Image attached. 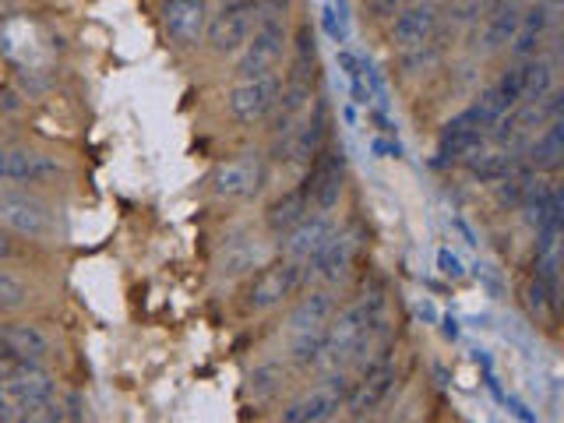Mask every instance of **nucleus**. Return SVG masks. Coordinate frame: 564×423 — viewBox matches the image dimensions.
<instances>
[{
  "instance_id": "obj_1",
  "label": "nucleus",
  "mask_w": 564,
  "mask_h": 423,
  "mask_svg": "<svg viewBox=\"0 0 564 423\" xmlns=\"http://www.w3.org/2000/svg\"><path fill=\"white\" fill-rule=\"evenodd\" d=\"M378 322H381V300L378 296L357 300V304L346 307L339 317H335V322H328L325 346H322V357H317V364L339 367L349 357H357V352L364 349V343L370 339V332L378 328Z\"/></svg>"
},
{
  "instance_id": "obj_2",
  "label": "nucleus",
  "mask_w": 564,
  "mask_h": 423,
  "mask_svg": "<svg viewBox=\"0 0 564 423\" xmlns=\"http://www.w3.org/2000/svg\"><path fill=\"white\" fill-rule=\"evenodd\" d=\"M0 57H8L22 70H43L53 61V40L43 32L40 22L14 14L0 29Z\"/></svg>"
},
{
  "instance_id": "obj_3",
  "label": "nucleus",
  "mask_w": 564,
  "mask_h": 423,
  "mask_svg": "<svg viewBox=\"0 0 564 423\" xmlns=\"http://www.w3.org/2000/svg\"><path fill=\"white\" fill-rule=\"evenodd\" d=\"M258 4L254 0H234V4L219 8L216 14L208 18L205 35H208V46L229 57V53H240L251 40V32L258 29Z\"/></svg>"
},
{
  "instance_id": "obj_4",
  "label": "nucleus",
  "mask_w": 564,
  "mask_h": 423,
  "mask_svg": "<svg viewBox=\"0 0 564 423\" xmlns=\"http://www.w3.org/2000/svg\"><path fill=\"white\" fill-rule=\"evenodd\" d=\"M0 223H4L8 229H14V234L35 237V240L57 234V216H53V208L29 191H4L0 194Z\"/></svg>"
},
{
  "instance_id": "obj_5",
  "label": "nucleus",
  "mask_w": 564,
  "mask_h": 423,
  "mask_svg": "<svg viewBox=\"0 0 564 423\" xmlns=\"http://www.w3.org/2000/svg\"><path fill=\"white\" fill-rule=\"evenodd\" d=\"M282 50H286V32L275 22L272 14H264L258 29L251 32V40L243 46V57H240V67L237 75L240 82L243 78H261V75H275V67L282 61Z\"/></svg>"
},
{
  "instance_id": "obj_6",
  "label": "nucleus",
  "mask_w": 564,
  "mask_h": 423,
  "mask_svg": "<svg viewBox=\"0 0 564 423\" xmlns=\"http://www.w3.org/2000/svg\"><path fill=\"white\" fill-rule=\"evenodd\" d=\"M346 399H349L346 375H328L322 384L307 388L304 395L293 399L282 410V423H325L335 410H343Z\"/></svg>"
},
{
  "instance_id": "obj_7",
  "label": "nucleus",
  "mask_w": 564,
  "mask_h": 423,
  "mask_svg": "<svg viewBox=\"0 0 564 423\" xmlns=\"http://www.w3.org/2000/svg\"><path fill=\"white\" fill-rule=\"evenodd\" d=\"M300 282H304V264L300 261L282 258L272 264H261V272L251 279V290H247V307L269 311V307L282 304L286 296H293Z\"/></svg>"
},
{
  "instance_id": "obj_8",
  "label": "nucleus",
  "mask_w": 564,
  "mask_h": 423,
  "mask_svg": "<svg viewBox=\"0 0 564 423\" xmlns=\"http://www.w3.org/2000/svg\"><path fill=\"white\" fill-rule=\"evenodd\" d=\"M4 399H8V413L22 416L53 399V378L40 364H11L4 370Z\"/></svg>"
},
{
  "instance_id": "obj_9",
  "label": "nucleus",
  "mask_w": 564,
  "mask_h": 423,
  "mask_svg": "<svg viewBox=\"0 0 564 423\" xmlns=\"http://www.w3.org/2000/svg\"><path fill=\"white\" fill-rule=\"evenodd\" d=\"M282 96V82L279 75H261V78H243L229 88V113H234L240 123H258L269 117Z\"/></svg>"
},
{
  "instance_id": "obj_10",
  "label": "nucleus",
  "mask_w": 564,
  "mask_h": 423,
  "mask_svg": "<svg viewBox=\"0 0 564 423\" xmlns=\"http://www.w3.org/2000/svg\"><path fill=\"white\" fill-rule=\"evenodd\" d=\"M325 138H328V110H325V102L317 99L311 117H304L296 128H290L279 138V152L282 159H290V163H311V159H317V152H325Z\"/></svg>"
},
{
  "instance_id": "obj_11",
  "label": "nucleus",
  "mask_w": 564,
  "mask_h": 423,
  "mask_svg": "<svg viewBox=\"0 0 564 423\" xmlns=\"http://www.w3.org/2000/svg\"><path fill=\"white\" fill-rule=\"evenodd\" d=\"M343 184H346V155L343 152H317V163L307 176V198L317 212H332L343 198Z\"/></svg>"
},
{
  "instance_id": "obj_12",
  "label": "nucleus",
  "mask_w": 564,
  "mask_h": 423,
  "mask_svg": "<svg viewBox=\"0 0 564 423\" xmlns=\"http://www.w3.org/2000/svg\"><path fill=\"white\" fill-rule=\"evenodd\" d=\"M212 184H216L219 198H251V194H258L261 184H264V163H261V155L243 152L237 159H229V163H223L216 170Z\"/></svg>"
},
{
  "instance_id": "obj_13",
  "label": "nucleus",
  "mask_w": 564,
  "mask_h": 423,
  "mask_svg": "<svg viewBox=\"0 0 564 423\" xmlns=\"http://www.w3.org/2000/svg\"><path fill=\"white\" fill-rule=\"evenodd\" d=\"M61 176V163L35 149H0V181L8 184H43Z\"/></svg>"
},
{
  "instance_id": "obj_14",
  "label": "nucleus",
  "mask_w": 564,
  "mask_h": 423,
  "mask_svg": "<svg viewBox=\"0 0 564 423\" xmlns=\"http://www.w3.org/2000/svg\"><path fill=\"white\" fill-rule=\"evenodd\" d=\"M360 243H364L360 226H346V229H339V234H332V240L314 258V264H317L314 272L328 282L346 279V272L352 269V261H357V254H360Z\"/></svg>"
},
{
  "instance_id": "obj_15",
  "label": "nucleus",
  "mask_w": 564,
  "mask_h": 423,
  "mask_svg": "<svg viewBox=\"0 0 564 423\" xmlns=\"http://www.w3.org/2000/svg\"><path fill=\"white\" fill-rule=\"evenodd\" d=\"M205 25H208L205 0H166L163 4V29L170 35V43L194 46L205 35Z\"/></svg>"
},
{
  "instance_id": "obj_16",
  "label": "nucleus",
  "mask_w": 564,
  "mask_h": 423,
  "mask_svg": "<svg viewBox=\"0 0 564 423\" xmlns=\"http://www.w3.org/2000/svg\"><path fill=\"white\" fill-rule=\"evenodd\" d=\"M50 352V339L35 325H0V364H40Z\"/></svg>"
},
{
  "instance_id": "obj_17",
  "label": "nucleus",
  "mask_w": 564,
  "mask_h": 423,
  "mask_svg": "<svg viewBox=\"0 0 564 423\" xmlns=\"http://www.w3.org/2000/svg\"><path fill=\"white\" fill-rule=\"evenodd\" d=\"M332 234H335V226H332V219L328 216H307L304 223H296L290 234H282L286 240H282V251H286V258L290 261H314L317 258V251L332 240Z\"/></svg>"
},
{
  "instance_id": "obj_18",
  "label": "nucleus",
  "mask_w": 564,
  "mask_h": 423,
  "mask_svg": "<svg viewBox=\"0 0 564 423\" xmlns=\"http://www.w3.org/2000/svg\"><path fill=\"white\" fill-rule=\"evenodd\" d=\"M437 32V11L434 4H413V8H402L395 18V43L402 50H423Z\"/></svg>"
},
{
  "instance_id": "obj_19",
  "label": "nucleus",
  "mask_w": 564,
  "mask_h": 423,
  "mask_svg": "<svg viewBox=\"0 0 564 423\" xmlns=\"http://www.w3.org/2000/svg\"><path fill=\"white\" fill-rule=\"evenodd\" d=\"M392 384H395V367L381 360L375 367H367V375L364 381L357 384V392L349 395V413L352 416H367V413H375L378 405L384 402V395L392 392Z\"/></svg>"
},
{
  "instance_id": "obj_20",
  "label": "nucleus",
  "mask_w": 564,
  "mask_h": 423,
  "mask_svg": "<svg viewBox=\"0 0 564 423\" xmlns=\"http://www.w3.org/2000/svg\"><path fill=\"white\" fill-rule=\"evenodd\" d=\"M480 149H484V128L476 123L473 110L448 120V128H445V134H441V145H437L441 159H469Z\"/></svg>"
},
{
  "instance_id": "obj_21",
  "label": "nucleus",
  "mask_w": 564,
  "mask_h": 423,
  "mask_svg": "<svg viewBox=\"0 0 564 423\" xmlns=\"http://www.w3.org/2000/svg\"><path fill=\"white\" fill-rule=\"evenodd\" d=\"M522 8L519 0H498L494 11L484 18V50H501L511 43V35L519 29Z\"/></svg>"
},
{
  "instance_id": "obj_22",
  "label": "nucleus",
  "mask_w": 564,
  "mask_h": 423,
  "mask_svg": "<svg viewBox=\"0 0 564 423\" xmlns=\"http://www.w3.org/2000/svg\"><path fill=\"white\" fill-rule=\"evenodd\" d=\"M546 25H551V8L540 4V0L522 11L519 29H516V35H511V50H516V57H533Z\"/></svg>"
},
{
  "instance_id": "obj_23",
  "label": "nucleus",
  "mask_w": 564,
  "mask_h": 423,
  "mask_svg": "<svg viewBox=\"0 0 564 423\" xmlns=\"http://www.w3.org/2000/svg\"><path fill=\"white\" fill-rule=\"evenodd\" d=\"M561 163H564V123L551 120L543 134H536V141L529 145V170L554 173Z\"/></svg>"
},
{
  "instance_id": "obj_24",
  "label": "nucleus",
  "mask_w": 564,
  "mask_h": 423,
  "mask_svg": "<svg viewBox=\"0 0 564 423\" xmlns=\"http://www.w3.org/2000/svg\"><path fill=\"white\" fill-rule=\"evenodd\" d=\"M307 212H311V198H307V191L304 187H296V191H286L282 198H275L269 205V216H264V223H269L272 234H290V229L296 223H304L307 219Z\"/></svg>"
},
{
  "instance_id": "obj_25",
  "label": "nucleus",
  "mask_w": 564,
  "mask_h": 423,
  "mask_svg": "<svg viewBox=\"0 0 564 423\" xmlns=\"http://www.w3.org/2000/svg\"><path fill=\"white\" fill-rule=\"evenodd\" d=\"M264 261V243H258L254 237H234L223 247V258H219V272L223 275H243L258 269Z\"/></svg>"
},
{
  "instance_id": "obj_26",
  "label": "nucleus",
  "mask_w": 564,
  "mask_h": 423,
  "mask_svg": "<svg viewBox=\"0 0 564 423\" xmlns=\"http://www.w3.org/2000/svg\"><path fill=\"white\" fill-rule=\"evenodd\" d=\"M332 311H335V304H332V293L317 290V293H311V296L300 300L296 311L290 314V332L296 335V332H314V328H325V325L332 322Z\"/></svg>"
},
{
  "instance_id": "obj_27",
  "label": "nucleus",
  "mask_w": 564,
  "mask_h": 423,
  "mask_svg": "<svg viewBox=\"0 0 564 423\" xmlns=\"http://www.w3.org/2000/svg\"><path fill=\"white\" fill-rule=\"evenodd\" d=\"M516 166H519V159L511 152H505V149H487V152H473L469 155V173L476 176V181H484V184H501Z\"/></svg>"
},
{
  "instance_id": "obj_28",
  "label": "nucleus",
  "mask_w": 564,
  "mask_h": 423,
  "mask_svg": "<svg viewBox=\"0 0 564 423\" xmlns=\"http://www.w3.org/2000/svg\"><path fill=\"white\" fill-rule=\"evenodd\" d=\"M519 67H522V102H540L543 96H551V85H554L551 64L525 61Z\"/></svg>"
},
{
  "instance_id": "obj_29",
  "label": "nucleus",
  "mask_w": 564,
  "mask_h": 423,
  "mask_svg": "<svg viewBox=\"0 0 564 423\" xmlns=\"http://www.w3.org/2000/svg\"><path fill=\"white\" fill-rule=\"evenodd\" d=\"M29 300V290L22 279H14L11 272L0 269V314H11L18 311Z\"/></svg>"
},
{
  "instance_id": "obj_30",
  "label": "nucleus",
  "mask_w": 564,
  "mask_h": 423,
  "mask_svg": "<svg viewBox=\"0 0 564 423\" xmlns=\"http://www.w3.org/2000/svg\"><path fill=\"white\" fill-rule=\"evenodd\" d=\"M325 29L335 43H346L349 35V14H346V0H335V4L325 8Z\"/></svg>"
},
{
  "instance_id": "obj_31",
  "label": "nucleus",
  "mask_w": 564,
  "mask_h": 423,
  "mask_svg": "<svg viewBox=\"0 0 564 423\" xmlns=\"http://www.w3.org/2000/svg\"><path fill=\"white\" fill-rule=\"evenodd\" d=\"M279 378H282V370L275 364L258 367L254 375H251V381H254V399H269L275 388H279Z\"/></svg>"
},
{
  "instance_id": "obj_32",
  "label": "nucleus",
  "mask_w": 564,
  "mask_h": 423,
  "mask_svg": "<svg viewBox=\"0 0 564 423\" xmlns=\"http://www.w3.org/2000/svg\"><path fill=\"white\" fill-rule=\"evenodd\" d=\"M57 420H61V405H57V399H50V402L35 405V410H29V413L18 416V423H57Z\"/></svg>"
},
{
  "instance_id": "obj_33",
  "label": "nucleus",
  "mask_w": 564,
  "mask_h": 423,
  "mask_svg": "<svg viewBox=\"0 0 564 423\" xmlns=\"http://www.w3.org/2000/svg\"><path fill=\"white\" fill-rule=\"evenodd\" d=\"M437 269L441 272H445L448 279H463V261H458V254L455 251H448V247H441V251H437Z\"/></svg>"
},
{
  "instance_id": "obj_34",
  "label": "nucleus",
  "mask_w": 564,
  "mask_h": 423,
  "mask_svg": "<svg viewBox=\"0 0 564 423\" xmlns=\"http://www.w3.org/2000/svg\"><path fill=\"white\" fill-rule=\"evenodd\" d=\"M57 423H85V402H82V395H67V402L61 405V420Z\"/></svg>"
},
{
  "instance_id": "obj_35",
  "label": "nucleus",
  "mask_w": 564,
  "mask_h": 423,
  "mask_svg": "<svg viewBox=\"0 0 564 423\" xmlns=\"http://www.w3.org/2000/svg\"><path fill=\"white\" fill-rule=\"evenodd\" d=\"M370 4H375L378 14H395L402 8V0H370Z\"/></svg>"
},
{
  "instance_id": "obj_36",
  "label": "nucleus",
  "mask_w": 564,
  "mask_h": 423,
  "mask_svg": "<svg viewBox=\"0 0 564 423\" xmlns=\"http://www.w3.org/2000/svg\"><path fill=\"white\" fill-rule=\"evenodd\" d=\"M14 254V243L8 240V234H4V229H0V261H8Z\"/></svg>"
},
{
  "instance_id": "obj_37",
  "label": "nucleus",
  "mask_w": 564,
  "mask_h": 423,
  "mask_svg": "<svg viewBox=\"0 0 564 423\" xmlns=\"http://www.w3.org/2000/svg\"><path fill=\"white\" fill-rule=\"evenodd\" d=\"M14 106H18V99L8 93V88H0V110H14Z\"/></svg>"
},
{
  "instance_id": "obj_38",
  "label": "nucleus",
  "mask_w": 564,
  "mask_h": 423,
  "mask_svg": "<svg viewBox=\"0 0 564 423\" xmlns=\"http://www.w3.org/2000/svg\"><path fill=\"white\" fill-rule=\"evenodd\" d=\"M423 4H434V0H423Z\"/></svg>"
}]
</instances>
